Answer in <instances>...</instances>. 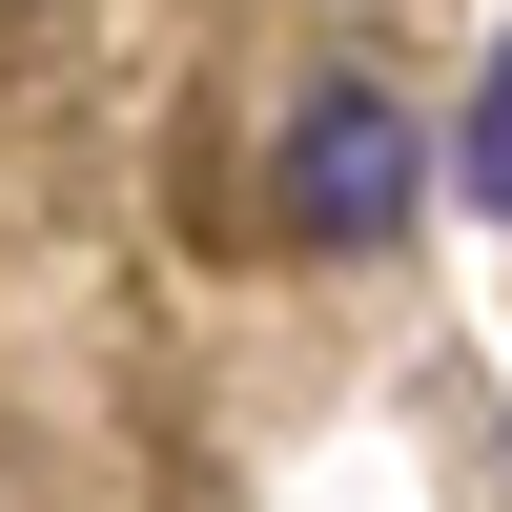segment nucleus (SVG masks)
Instances as JSON below:
<instances>
[{"instance_id":"nucleus-1","label":"nucleus","mask_w":512,"mask_h":512,"mask_svg":"<svg viewBox=\"0 0 512 512\" xmlns=\"http://www.w3.org/2000/svg\"><path fill=\"white\" fill-rule=\"evenodd\" d=\"M267 205H287L308 267H369V246H410V205H431V123L369 62H328L308 103H287V144H267Z\"/></svg>"},{"instance_id":"nucleus-2","label":"nucleus","mask_w":512,"mask_h":512,"mask_svg":"<svg viewBox=\"0 0 512 512\" xmlns=\"http://www.w3.org/2000/svg\"><path fill=\"white\" fill-rule=\"evenodd\" d=\"M472 205L512 226V41H492V82H472Z\"/></svg>"}]
</instances>
